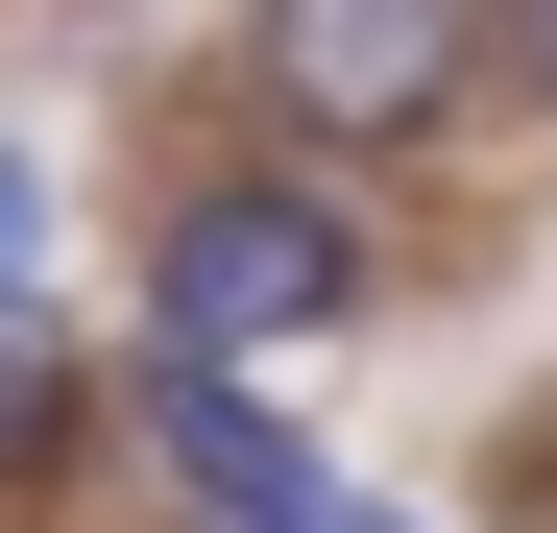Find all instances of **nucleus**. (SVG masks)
<instances>
[{
  "label": "nucleus",
  "instance_id": "6",
  "mask_svg": "<svg viewBox=\"0 0 557 533\" xmlns=\"http://www.w3.org/2000/svg\"><path fill=\"white\" fill-rule=\"evenodd\" d=\"M509 98H533V122H557V0H509Z\"/></svg>",
  "mask_w": 557,
  "mask_h": 533
},
{
  "label": "nucleus",
  "instance_id": "1",
  "mask_svg": "<svg viewBox=\"0 0 557 533\" xmlns=\"http://www.w3.org/2000/svg\"><path fill=\"white\" fill-rule=\"evenodd\" d=\"M243 73L315 170H412V146H460V98H509V0H267Z\"/></svg>",
  "mask_w": 557,
  "mask_h": 533
},
{
  "label": "nucleus",
  "instance_id": "8",
  "mask_svg": "<svg viewBox=\"0 0 557 533\" xmlns=\"http://www.w3.org/2000/svg\"><path fill=\"white\" fill-rule=\"evenodd\" d=\"M363 533H412V509H363Z\"/></svg>",
  "mask_w": 557,
  "mask_h": 533
},
{
  "label": "nucleus",
  "instance_id": "4",
  "mask_svg": "<svg viewBox=\"0 0 557 533\" xmlns=\"http://www.w3.org/2000/svg\"><path fill=\"white\" fill-rule=\"evenodd\" d=\"M73 436H98V364L49 339V292H0V509H25V485L73 461Z\"/></svg>",
  "mask_w": 557,
  "mask_h": 533
},
{
  "label": "nucleus",
  "instance_id": "3",
  "mask_svg": "<svg viewBox=\"0 0 557 533\" xmlns=\"http://www.w3.org/2000/svg\"><path fill=\"white\" fill-rule=\"evenodd\" d=\"M146 436H170V485H195L219 533H363V485H315L292 412H267L243 364H195V339H146Z\"/></svg>",
  "mask_w": 557,
  "mask_h": 533
},
{
  "label": "nucleus",
  "instance_id": "2",
  "mask_svg": "<svg viewBox=\"0 0 557 533\" xmlns=\"http://www.w3.org/2000/svg\"><path fill=\"white\" fill-rule=\"evenodd\" d=\"M363 292H388V266H363V219L315 170H195V195L146 219V339H195V364H292Z\"/></svg>",
  "mask_w": 557,
  "mask_h": 533
},
{
  "label": "nucleus",
  "instance_id": "5",
  "mask_svg": "<svg viewBox=\"0 0 557 533\" xmlns=\"http://www.w3.org/2000/svg\"><path fill=\"white\" fill-rule=\"evenodd\" d=\"M0 292H49V170L0 146Z\"/></svg>",
  "mask_w": 557,
  "mask_h": 533
},
{
  "label": "nucleus",
  "instance_id": "7",
  "mask_svg": "<svg viewBox=\"0 0 557 533\" xmlns=\"http://www.w3.org/2000/svg\"><path fill=\"white\" fill-rule=\"evenodd\" d=\"M485 533H557V436H533V461H509V485H485Z\"/></svg>",
  "mask_w": 557,
  "mask_h": 533
}]
</instances>
